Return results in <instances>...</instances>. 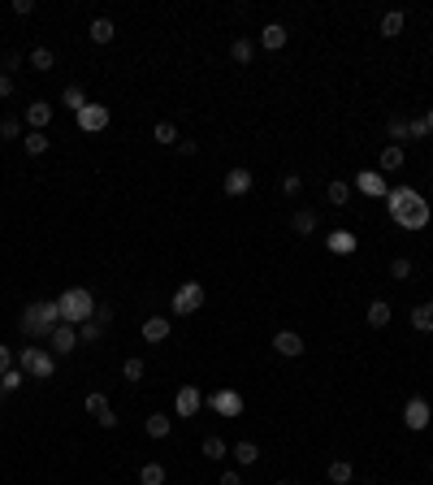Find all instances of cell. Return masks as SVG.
<instances>
[{
	"label": "cell",
	"mask_w": 433,
	"mask_h": 485,
	"mask_svg": "<svg viewBox=\"0 0 433 485\" xmlns=\"http://www.w3.org/2000/svg\"><path fill=\"white\" fill-rule=\"evenodd\" d=\"M152 143H160V148H173V143H178V126H173V122H156V126H152Z\"/></svg>",
	"instance_id": "cell-29"
},
{
	"label": "cell",
	"mask_w": 433,
	"mask_h": 485,
	"mask_svg": "<svg viewBox=\"0 0 433 485\" xmlns=\"http://www.w3.org/2000/svg\"><path fill=\"white\" fill-rule=\"evenodd\" d=\"M0 399H5V386H0Z\"/></svg>",
	"instance_id": "cell-51"
},
{
	"label": "cell",
	"mask_w": 433,
	"mask_h": 485,
	"mask_svg": "<svg viewBox=\"0 0 433 485\" xmlns=\"http://www.w3.org/2000/svg\"><path fill=\"white\" fill-rule=\"evenodd\" d=\"M204 403H208L217 416H230V420H238V416H243V408H247L238 390H213V394H204Z\"/></svg>",
	"instance_id": "cell-6"
},
{
	"label": "cell",
	"mask_w": 433,
	"mask_h": 485,
	"mask_svg": "<svg viewBox=\"0 0 433 485\" xmlns=\"http://www.w3.org/2000/svg\"><path fill=\"white\" fill-rule=\"evenodd\" d=\"M412 330L433 334V303H416V308H412Z\"/></svg>",
	"instance_id": "cell-28"
},
{
	"label": "cell",
	"mask_w": 433,
	"mask_h": 485,
	"mask_svg": "<svg viewBox=\"0 0 433 485\" xmlns=\"http://www.w3.org/2000/svg\"><path fill=\"white\" fill-rule=\"evenodd\" d=\"M169 330H173V321H169V316H148V321L139 325L143 343H165V338H169Z\"/></svg>",
	"instance_id": "cell-13"
},
{
	"label": "cell",
	"mask_w": 433,
	"mask_h": 485,
	"mask_svg": "<svg viewBox=\"0 0 433 485\" xmlns=\"http://www.w3.org/2000/svg\"><path fill=\"white\" fill-rule=\"evenodd\" d=\"M278 485H286V481H278Z\"/></svg>",
	"instance_id": "cell-52"
},
{
	"label": "cell",
	"mask_w": 433,
	"mask_h": 485,
	"mask_svg": "<svg viewBox=\"0 0 433 485\" xmlns=\"http://www.w3.org/2000/svg\"><path fill=\"white\" fill-rule=\"evenodd\" d=\"M386 131H390V143H398V139H407V122L403 117H390Z\"/></svg>",
	"instance_id": "cell-42"
},
{
	"label": "cell",
	"mask_w": 433,
	"mask_h": 485,
	"mask_svg": "<svg viewBox=\"0 0 433 485\" xmlns=\"http://www.w3.org/2000/svg\"><path fill=\"white\" fill-rule=\"evenodd\" d=\"M9 95H13V74L0 70V100H9Z\"/></svg>",
	"instance_id": "cell-45"
},
{
	"label": "cell",
	"mask_w": 433,
	"mask_h": 485,
	"mask_svg": "<svg viewBox=\"0 0 433 485\" xmlns=\"http://www.w3.org/2000/svg\"><path fill=\"white\" fill-rule=\"evenodd\" d=\"M48 122H52V104H48V100H30L26 104V126H30V131H48Z\"/></svg>",
	"instance_id": "cell-14"
},
{
	"label": "cell",
	"mask_w": 433,
	"mask_h": 485,
	"mask_svg": "<svg viewBox=\"0 0 433 485\" xmlns=\"http://www.w3.org/2000/svg\"><path fill=\"white\" fill-rule=\"evenodd\" d=\"M48 347H52V355H70L78 347V325H66V321H61V325L48 334Z\"/></svg>",
	"instance_id": "cell-11"
},
{
	"label": "cell",
	"mask_w": 433,
	"mask_h": 485,
	"mask_svg": "<svg viewBox=\"0 0 433 485\" xmlns=\"http://www.w3.org/2000/svg\"><path fill=\"white\" fill-rule=\"evenodd\" d=\"M200 455H204V459H213V464H221V459L230 455V446H226V438H217V433H208V438L200 442Z\"/></svg>",
	"instance_id": "cell-20"
},
{
	"label": "cell",
	"mask_w": 433,
	"mask_h": 485,
	"mask_svg": "<svg viewBox=\"0 0 433 485\" xmlns=\"http://www.w3.org/2000/svg\"><path fill=\"white\" fill-rule=\"evenodd\" d=\"M429 420H433L429 399H421V394H416V399H407V403H403V425H407V429H416V433H421V429H429Z\"/></svg>",
	"instance_id": "cell-8"
},
{
	"label": "cell",
	"mask_w": 433,
	"mask_h": 485,
	"mask_svg": "<svg viewBox=\"0 0 433 485\" xmlns=\"http://www.w3.org/2000/svg\"><path fill=\"white\" fill-rule=\"evenodd\" d=\"M325 200H329L334 208H343V204L351 200V187H347V182H329V187H325Z\"/></svg>",
	"instance_id": "cell-36"
},
{
	"label": "cell",
	"mask_w": 433,
	"mask_h": 485,
	"mask_svg": "<svg viewBox=\"0 0 433 485\" xmlns=\"http://www.w3.org/2000/svg\"><path fill=\"white\" fill-rule=\"evenodd\" d=\"M0 139H26L22 135V117H5V122H0Z\"/></svg>",
	"instance_id": "cell-39"
},
{
	"label": "cell",
	"mask_w": 433,
	"mask_h": 485,
	"mask_svg": "<svg viewBox=\"0 0 433 485\" xmlns=\"http://www.w3.org/2000/svg\"><path fill=\"white\" fill-rule=\"evenodd\" d=\"M143 429H148V438H156V442H165L169 433H173V416H165V412H152L148 420H143Z\"/></svg>",
	"instance_id": "cell-17"
},
{
	"label": "cell",
	"mask_w": 433,
	"mask_h": 485,
	"mask_svg": "<svg viewBox=\"0 0 433 485\" xmlns=\"http://www.w3.org/2000/svg\"><path fill=\"white\" fill-rule=\"evenodd\" d=\"M83 408H87V416H95V420H100V425L104 429H117V416H113V403H108L100 390H95V394H87L83 399Z\"/></svg>",
	"instance_id": "cell-10"
},
{
	"label": "cell",
	"mask_w": 433,
	"mask_h": 485,
	"mask_svg": "<svg viewBox=\"0 0 433 485\" xmlns=\"http://www.w3.org/2000/svg\"><path fill=\"white\" fill-rule=\"evenodd\" d=\"M425 126H429V139H433V108L425 113Z\"/></svg>",
	"instance_id": "cell-50"
},
{
	"label": "cell",
	"mask_w": 433,
	"mask_h": 485,
	"mask_svg": "<svg viewBox=\"0 0 433 485\" xmlns=\"http://www.w3.org/2000/svg\"><path fill=\"white\" fill-rule=\"evenodd\" d=\"M26 61H30V66H35L39 74H48V70H52V66H57V57H52V48H30V57H26Z\"/></svg>",
	"instance_id": "cell-31"
},
{
	"label": "cell",
	"mask_w": 433,
	"mask_h": 485,
	"mask_svg": "<svg viewBox=\"0 0 433 485\" xmlns=\"http://www.w3.org/2000/svg\"><path fill=\"white\" fill-rule=\"evenodd\" d=\"M394 169H403V148L398 143H386L377 156V173H394Z\"/></svg>",
	"instance_id": "cell-18"
},
{
	"label": "cell",
	"mask_w": 433,
	"mask_h": 485,
	"mask_svg": "<svg viewBox=\"0 0 433 485\" xmlns=\"http://www.w3.org/2000/svg\"><path fill=\"white\" fill-rule=\"evenodd\" d=\"M247 191H251V169H243V165H234L230 173H226V196H247Z\"/></svg>",
	"instance_id": "cell-15"
},
{
	"label": "cell",
	"mask_w": 433,
	"mask_h": 485,
	"mask_svg": "<svg viewBox=\"0 0 433 485\" xmlns=\"http://www.w3.org/2000/svg\"><path fill=\"white\" fill-rule=\"evenodd\" d=\"M57 308H61V321H66V325H83V321L95 316V299H91V290L70 286V290L57 295Z\"/></svg>",
	"instance_id": "cell-3"
},
{
	"label": "cell",
	"mask_w": 433,
	"mask_h": 485,
	"mask_svg": "<svg viewBox=\"0 0 433 485\" xmlns=\"http://www.w3.org/2000/svg\"><path fill=\"white\" fill-rule=\"evenodd\" d=\"M18 368L26 373V381H48L57 373V355L44 347H22L18 351Z\"/></svg>",
	"instance_id": "cell-4"
},
{
	"label": "cell",
	"mask_w": 433,
	"mask_h": 485,
	"mask_svg": "<svg viewBox=\"0 0 433 485\" xmlns=\"http://www.w3.org/2000/svg\"><path fill=\"white\" fill-rule=\"evenodd\" d=\"M325 247H329L334 256H351V251H356V234H351V230H334V234L325 238Z\"/></svg>",
	"instance_id": "cell-21"
},
{
	"label": "cell",
	"mask_w": 433,
	"mask_h": 485,
	"mask_svg": "<svg viewBox=\"0 0 433 485\" xmlns=\"http://www.w3.org/2000/svg\"><path fill=\"white\" fill-rule=\"evenodd\" d=\"M260 44L269 48V53H278V48H286V26H282V22H269V26L260 30Z\"/></svg>",
	"instance_id": "cell-25"
},
{
	"label": "cell",
	"mask_w": 433,
	"mask_h": 485,
	"mask_svg": "<svg viewBox=\"0 0 433 485\" xmlns=\"http://www.w3.org/2000/svg\"><path fill=\"white\" fill-rule=\"evenodd\" d=\"M13 13H18V18H30V13H35V0H13Z\"/></svg>",
	"instance_id": "cell-44"
},
{
	"label": "cell",
	"mask_w": 433,
	"mask_h": 485,
	"mask_svg": "<svg viewBox=\"0 0 433 485\" xmlns=\"http://www.w3.org/2000/svg\"><path fill=\"white\" fill-rule=\"evenodd\" d=\"M251 53H256L251 39H234L230 44V61H234V66H251Z\"/></svg>",
	"instance_id": "cell-33"
},
{
	"label": "cell",
	"mask_w": 433,
	"mask_h": 485,
	"mask_svg": "<svg viewBox=\"0 0 433 485\" xmlns=\"http://www.w3.org/2000/svg\"><path fill=\"white\" fill-rule=\"evenodd\" d=\"M9 368H13V364H9V347H0V377H5Z\"/></svg>",
	"instance_id": "cell-49"
},
{
	"label": "cell",
	"mask_w": 433,
	"mask_h": 485,
	"mask_svg": "<svg viewBox=\"0 0 433 485\" xmlns=\"http://www.w3.org/2000/svg\"><path fill=\"white\" fill-rule=\"evenodd\" d=\"M204 282H182L178 290H173V299H169V312L173 316H195L204 308Z\"/></svg>",
	"instance_id": "cell-5"
},
{
	"label": "cell",
	"mask_w": 433,
	"mask_h": 485,
	"mask_svg": "<svg viewBox=\"0 0 433 485\" xmlns=\"http://www.w3.org/2000/svg\"><path fill=\"white\" fill-rule=\"evenodd\" d=\"M230 455L238 459V468H251L256 459H260V446H256L251 438H243V442H234V446H230Z\"/></svg>",
	"instance_id": "cell-22"
},
{
	"label": "cell",
	"mask_w": 433,
	"mask_h": 485,
	"mask_svg": "<svg viewBox=\"0 0 433 485\" xmlns=\"http://www.w3.org/2000/svg\"><path fill=\"white\" fill-rule=\"evenodd\" d=\"M87 35H91V44H113V35H117V26L108 22V18H95L91 26H87Z\"/></svg>",
	"instance_id": "cell-26"
},
{
	"label": "cell",
	"mask_w": 433,
	"mask_h": 485,
	"mask_svg": "<svg viewBox=\"0 0 433 485\" xmlns=\"http://www.w3.org/2000/svg\"><path fill=\"white\" fill-rule=\"evenodd\" d=\"M217 485H243V477H238V468H230V473H221Z\"/></svg>",
	"instance_id": "cell-47"
},
{
	"label": "cell",
	"mask_w": 433,
	"mask_h": 485,
	"mask_svg": "<svg viewBox=\"0 0 433 485\" xmlns=\"http://www.w3.org/2000/svg\"><path fill=\"white\" fill-rule=\"evenodd\" d=\"M22 148H26V156H44V152H48V139H44V131H30V135L22 139Z\"/></svg>",
	"instance_id": "cell-35"
},
{
	"label": "cell",
	"mask_w": 433,
	"mask_h": 485,
	"mask_svg": "<svg viewBox=\"0 0 433 485\" xmlns=\"http://www.w3.org/2000/svg\"><path fill=\"white\" fill-rule=\"evenodd\" d=\"M143 373H148V364H143L139 355H131V360L122 364V377H126V381H143Z\"/></svg>",
	"instance_id": "cell-37"
},
{
	"label": "cell",
	"mask_w": 433,
	"mask_h": 485,
	"mask_svg": "<svg viewBox=\"0 0 433 485\" xmlns=\"http://www.w3.org/2000/svg\"><path fill=\"white\" fill-rule=\"evenodd\" d=\"M303 191V178L299 173H282V196H299Z\"/></svg>",
	"instance_id": "cell-41"
},
{
	"label": "cell",
	"mask_w": 433,
	"mask_h": 485,
	"mask_svg": "<svg viewBox=\"0 0 433 485\" xmlns=\"http://www.w3.org/2000/svg\"><path fill=\"white\" fill-rule=\"evenodd\" d=\"M61 104H66V108L74 113V117H78V113H83V108H87V91H83V87H78V83H70L66 91H61Z\"/></svg>",
	"instance_id": "cell-24"
},
{
	"label": "cell",
	"mask_w": 433,
	"mask_h": 485,
	"mask_svg": "<svg viewBox=\"0 0 433 485\" xmlns=\"http://www.w3.org/2000/svg\"><path fill=\"white\" fill-rule=\"evenodd\" d=\"M403 26H407V13H403V9H390L386 18H381V26H377V30H381L386 39H398V35H403Z\"/></svg>",
	"instance_id": "cell-19"
},
{
	"label": "cell",
	"mask_w": 433,
	"mask_h": 485,
	"mask_svg": "<svg viewBox=\"0 0 433 485\" xmlns=\"http://www.w3.org/2000/svg\"><path fill=\"white\" fill-rule=\"evenodd\" d=\"M139 485H165V464H143L139 468Z\"/></svg>",
	"instance_id": "cell-34"
},
{
	"label": "cell",
	"mask_w": 433,
	"mask_h": 485,
	"mask_svg": "<svg viewBox=\"0 0 433 485\" xmlns=\"http://www.w3.org/2000/svg\"><path fill=\"white\" fill-rule=\"evenodd\" d=\"M273 351L282 355V360H299V355H303V338L295 330H278L273 334Z\"/></svg>",
	"instance_id": "cell-12"
},
{
	"label": "cell",
	"mask_w": 433,
	"mask_h": 485,
	"mask_svg": "<svg viewBox=\"0 0 433 485\" xmlns=\"http://www.w3.org/2000/svg\"><path fill=\"white\" fill-rule=\"evenodd\" d=\"M0 386H5V394H13V390H22V386H26V373H22V368H9V373H5V377H0Z\"/></svg>",
	"instance_id": "cell-38"
},
{
	"label": "cell",
	"mask_w": 433,
	"mask_h": 485,
	"mask_svg": "<svg viewBox=\"0 0 433 485\" xmlns=\"http://www.w3.org/2000/svg\"><path fill=\"white\" fill-rule=\"evenodd\" d=\"M18 325L26 338H48L57 325H61V308H57V299H35V303H26L22 316H18Z\"/></svg>",
	"instance_id": "cell-2"
},
{
	"label": "cell",
	"mask_w": 433,
	"mask_h": 485,
	"mask_svg": "<svg viewBox=\"0 0 433 485\" xmlns=\"http://www.w3.org/2000/svg\"><path fill=\"white\" fill-rule=\"evenodd\" d=\"M386 208H390V221L403 225V230H425L433 217V208L425 204V196L416 187H394L386 196Z\"/></svg>",
	"instance_id": "cell-1"
},
{
	"label": "cell",
	"mask_w": 433,
	"mask_h": 485,
	"mask_svg": "<svg viewBox=\"0 0 433 485\" xmlns=\"http://www.w3.org/2000/svg\"><path fill=\"white\" fill-rule=\"evenodd\" d=\"M390 278H394V282H407V278H412V260H407V256L390 260Z\"/></svg>",
	"instance_id": "cell-40"
},
{
	"label": "cell",
	"mask_w": 433,
	"mask_h": 485,
	"mask_svg": "<svg viewBox=\"0 0 433 485\" xmlns=\"http://www.w3.org/2000/svg\"><path fill=\"white\" fill-rule=\"evenodd\" d=\"M364 316H368V325H373V330H386V325H390V303H386V299H373Z\"/></svg>",
	"instance_id": "cell-23"
},
{
	"label": "cell",
	"mask_w": 433,
	"mask_h": 485,
	"mask_svg": "<svg viewBox=\"0 0 433 485\" xmlns=\"http://www.w3.org/2000/svg\"><path fill=\"white\" fill-rule=\"evenodd\" d=\"M291 230H295V234H312V230H316V213H312V208H295Z\"/></svg>",
	"instance_id": "cell-30"
},
{
	"label": "cell",
	"mask_w": 433,
	"mask_h": 485,
	"mask_svg": "<svg viewBox=\"0 0 433 485\" xmlns=\"http://www.w3.org/2000/svg\"><path fill=\"white\" fill-rule=\"evenodd\" d=\"M356 187L364 191V196H390V187H386V178H381L377 169H364V173H356Z\"/></svg>",
	"instance_id": "cell-16"
},
{
	"label": "cell",
	"mask_w": 433,
	"mask_h": 485,
	"mask_svg": "<svg viewBox=\"0 0 433 485\" xmlns=\"http://www.w3.org/2000/svg\"><path fill=\"white\" fill-rule=\"evenodd\" d=\"M108 122H113V113H108V104H87L83 113H78V131H87V135H100Z\"/></svg>",
	"instance_id": "cell-9"
},
{
	"label": "cell",
	"mask_w": 433,
	"mask_h": 485,
	"mask_svg": "<svg viewBox=\"0 0 433 485\" xmlns=\"http://www.w3.org/2000/svg\"><path fill=\"white\" fill-rule=\"evenodd\" d=\"M91 321H100V325H108V321H113V308H108V303H95V316Z\"/></svg>",
	"instance_id": "cell-46"
},
{
	"label": "cell",
	"mask_w": 433,
	"mask_h": 485,
	"mask_svg": "<svg viewBox=\"0 0 433 485\" xmlns=\"http://www.w3.org/2000/svg\"><path fill=\"white\" fill-rule=\"evenodd\" d=\"M178 148H182V156H195L200 143H195V139H178Z\"/></svg>",
	"instance_id": "cell-48"
},
{
	"label": "cell",
	"mask_w": 433,
	"mask_h": 485,
	"mask_svg": "<svg viewBox=\"0 0 433 485\" xmlns=\"http://www.w3.org/2000/svg\"><path fill=\"white\" fill-rule=\"evenodd\" d=\"M429 468H433V464H429Z\"/></svg>",
	"instance_id": "cell-53"
},
{
	"label": "cell",
	"mask_w": 433,
	"mask_h": 485,
	"mask_svg": "<svg viewBox=\"0 0 433 485\" xmlns=\"http://www.w3.org/2000/svg\"><path fill=\"white\" fill-rule=\"evenodd\" d=\"M407 139H429V126H425V117L407 122Z\"/></svg>",
	"instance_id": "cell-43"
},
{
	"label": "cell",
	"mask_w": 433,
	"mask_h": 485,
	"mask_svg": "<svg viewBox=\"0 0 433 485\" xmlns=\"http://www.w3.org/2000/svg\"><path fill=\"white\" fill-rule=\"evenodd\" d=\"M104 338V325L100 321H83V325H78V343H87V347H95Z\"/></svg>",
	"instance_id": "cell-32"
},
{
	"label": "cell",
	"mask_w": 433,
	"mask_h": 485,
	"mask_svg": "<svg viewBox=\"0 0 433 485\" xmlns=\"http://www.w3.org/2000/svg\"><path fill=\"white\" fill-rule=\"evenodd\" d=\"M200 408H204V390L200 386H182L178 394H173V416H182V420H191V416H200Z\"/></svg>",
	"instance_id": "cell-7"
},
{
	"label": "cell",
	"mask_w": 433,
	"mask_h": 485,
	"mask_svg": "<svg viewBox=\"0 0 433 485\" xmlns=\"http://www.w3.org/2000/svg\"><path fill=\"white\" fill-rule=\"evenodd\" d=\"M325 477H329V485H351V481H356V468H351L347 459H334Z\"/></svg>",
	"instance_id": "cell-27"
}]
</instances>
